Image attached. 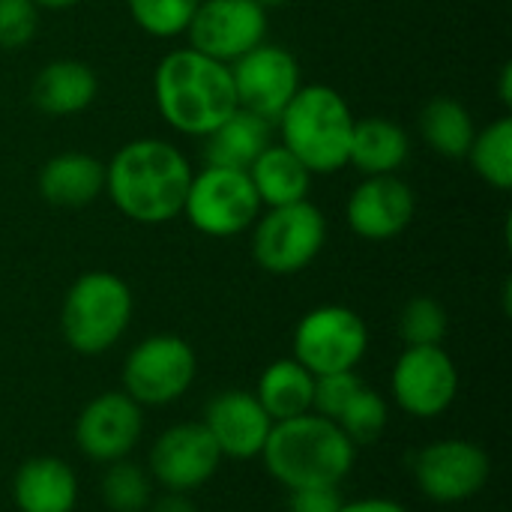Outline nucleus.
<instances>
[{"label":"nucleus","instance_id":"f257e3e1","mask_svg":"<svg viewBox=\"0 0 512 512\" xmlns=\"http://www.w3.org/2000/svg\"><path fill=\"white\" fill-rule=\"evenodd\" d=\"M186 153L165 138H135L105 165V195L138 225H165L183 213L192 180Z\"/></svg>","mask_w":512,"mask_h":512},{"label":"nucleus","instance_id":"f03ea898","mask_svg":"<svg viewBox=\"0 0 512 512\" xmlns=\"http://www.w3.org/2000/svg\"><path fill=\"white\" fill-rule=\"evenodd\" d=\"M153 99L159 117L186 138L210 135L237 111L231 66L195 48L168 51L153 72Z\"/></svg>","mask_w":512,"mask_h":512},{"label":"nucleus","instance_id":"7ed1b4c3","mask_svg":"<svg viewBox=\"0 0 512 512\" xmlns=\"http://www.w3.org/2000/svg\"><path fill=\"white\" fill-rule=\"evenodd\" d=\"M261 459L270 477H276L285 489L339 486L354 468L357 447L336 420L306 411L273 423Z\"/></svg>","mask_w":512,"mask_h":512},{"label":"nucleus","instance_id":"20e7f679","mask_svg":"<svg viewBox=\"0 0 512 512\" xmlns=\"http://www.w3.org/2000/svg\"><path fill=\"white\" fill-rule=\"evenodd\" d=\"M354 114L330 84H303L279 114V144L288 147L312 174H336L348 165Z\"/></svg>","mask_w":512,"mask_h":512},{"label":"nucleus","instance_id":"39448f33","mask_svg":"<svg viewBox=\"0 0 512 512\" xmlns=\"http://www.w3.org/2000/svg\"><path fill=\"white\" fill-rule=\"evenodd\" d=\"M132 321V291L108 270L81 273L60 309V330L75 354L96 357L120 342Z\"/></svg>","mask_w":512,"mask_h":512},{"label":"nucleus","instance_id":"423d86ee","mask_svg":"<svg viewBox=\"0 0 512 512\" xmlns=\"http://www.w3.org/2000/svg\"><path fill=\"white\" fill-rule=\"evenodd\" d=\"M180 216H186L198 234L228 240L255 225L261 216V201L246 171L204 165L189 180Z\"/></svg>","mask_w":512,"mask_h":512},{"label":"nucleus","instance_id":"0eeeda50","mask_svg":"<svg viewBox=\"0 0 512 512\" xmlns=\"http://www.w3.org/2000/svg\"><path fill=\"white\" fill-rule=\"evenodd\" d=\"M327 243V216L306 198L285 207H267L252 225V258L273 276L306 270Z\"/></svg>","mask_w":512,"mask_h":512},{"label":"nucleus","instance_id":"6e6552de","mask_svg":"<svg viewBox=\"0 0 512 512\" xmlns=\"http://www.w3.org/2000/svg\"><path fill=\"white\" fill-rule=\"evenodd\" d=\"M198 357L192 345L174 333L147 336L123 363V393L138 405H171L195 381Z\"/></svg>","mask_w":512,"mask_h":512},{"label":"nucleus","instance_id":"1a4fd4ad","mask_svg":"<svg viewBox=\"0 0 512 512\" xmlns=\"http://www.w3.org/2000/svg\"><path fill=\"white\" fill-rule=\"evenodd\" d=\"M369 327L348 306H318L294 330V360L312 375L351 372L366 357Z\"/></svg>","mask_w":512,"mask_h":512},{"label":"nucleus","instance_id":"9d476101","mask_svg":"<svg viewBox=\"0 0 512 512\" xmlns=\"http://www.w3.org/2000/svg\"><path fill=\"white\" fill-rule=\"evenodd\" d=\"M231 81L237 108L252 111L273 126L294 93L303 87L297 57L273 42H261L249 54L237 57L231 63Z\"/></svg>","mask_w":512,"mask_h":512},{"label":"nucleus","instance_id":"9b49d317","mask_svg":"<svg viewBox=\"0 0 512 512\" xmlns=\"http://www.w3.org/2000/svg\"><path fill=\"white\" fill-rule=\"evenodd\" d=\"M492 462L480 444L447 438L432 441L414 459V480L420 492L435 504H462L483 492Z\"/></svg>","mask_w":512,"mask_h":512},{"label":"nucleus","instance_id":"f8f14e48","mask_svg":"<svg viewBox=\"0 0 512 512\" xmlns=\"http://www.w3.org/2000/svg\"><path fill=\"white\" fill-rule=\"evenodd\" d=\"M189 48L234 63L261 42H267V9L255 0H201L189 27Z\"/></svg>","mask_w":512,"mask_h":512},{"label":"nucleus","instance_id":"ddd939ff","mask_svg":"<svg viewBox=\"0 0 512 512\" xmlns=\"http://www.w3.org/2000/svg\"><path fill=\"white\" fill-rule=\"evenodd\" d=\"M390 384L405 414L429 420L453 405L459 393V369L441 345H414L399 354Z\"/></svg>","mask_w":512,"mask_h":512},{"label":"nucleus","instance_id":"4468645a","mask_svg":"<svg viewBox=\"0 0 512 512\" xmlns=\"http://www.w3.org/2000/svg\"><path fill=\"white\" fill-rule=\"evenodd\" d=\"M414 216H417V195L399 174L363 177L345 204L348 228L372 243L399 237L414 222Z\"/></svg>","mask_w":512,"mask_h":512},{"label":"nucleus","instance_id":"2eb2a0df","mask_svg":"<svg viewBox=\"0 0 512 512\" xmlns=\"http://www.w3.org/2000/svg\"><path fill=\"white\" fill-rule=\"evenodd\" d=\"M222 453L204 423H177L165 429L150 450V474L168 492L201 489L219 471Z\"/></svg>","mask_w":512,"mask_h":512},{"label":"nucleus","instance_id":"dca6fc26","mask_svg":"<svg viewBox=\"0 0 512 512\" xmlns=\"http://www.w3.org/2000/svg\"><path fill=\"white\" fill-rule=\"evenodd\" d=\"M144 429L141 405L126 393H102L75 420V444L93 462L126 459Z\"/></svg>","mask_w":512,"mask_h":512},{"label":"nucleus","instance_id":"f3484780","mask_svg":"<svg viewBox=\"0 0 512 512\" xmlns=\"http://www.w3.org/2000/svg\"><path fill=\"white\" fill-rule=\"evenodd\" d=\"M204 429L216 441L219 453L228 459H255L261 456L267 435L273 429L270 414L249 390H225L210 399L204 414Z\"/></svg>","mask_w":512,"mask_h":512},{"label":"nucleus","instance_id":"a211bd4d","mask_svg":"<svg viewBox=\"0 0 512 512\" xmlns=\"http://www.w3.org/2000/svg\"><path fill=\"white\" fill-rule=\"evenodd\" d=\"M36 186L51 207H87L105 192V162L81 150L57 153L39 168Z\"/></svg>","mask_w":512,"mask_h":512},{"label":"nucleus","instance_id":"6ab92c4d","mask_svg":"<svg viewBox=\"0 0 512 512\" xmlns=\"http://www.w3.org/2000/svg\"><path fill=\"white\" fill-rule=\"evenodd\" d=\"M99 93V78L96 72L72 57L63 60H51L45 63L30 87V99L33 105L48 114V117H72L81 114L93 105Z\"/></svg>","mask_w":512,"mask_h":512},{"label":"nucleus","instance_id":"aec40b11","mask_svg":"<svg viewBox=\"0 0 512 512\" xmlns=\"http://www.w3.org/2000/svg\"><path fill=\"white\" fill-rule=\"evenodd\" d=\"M12 498L21 512H72L78 504L75 471L54 456L27 459L15 471Z\"/></svg>","mask_w":512,"mask_h":512},{"label":"nucleus","instance_id":"412c9836","mask_svg":"<svg viewBox=\"0 0 512 512\" xmlns=\"http://www.w3.org/2000/svg\"><path fill=\"white\" fill-rule=\"evenodd\" d=\"M273 144V123L237 108L210 135H204V165L249 171V165Z\"/></svg>","mask_w":512,"mask_h":512},{"label":"nucleus","instance_id":"4be33fe9","mask_svg":"<svg viewBox=\"0 0 512 512\" xmlns=\"http://www.w3.org/2000/svg\"><path fill=\"white\" fill-rule=\"evenodd\" d=\"M408 153H411V138L399 123L387 117L354 120L348 165H354L363 177L396 174L405 165Z\"/></svg>","mask_w":512,"mask_h":512},{"label":"nucleus","instance_id":"5701e85b","mask_svg":"<svg viewBox=\"0 0 512 512\" xmlns=\"http://www.w3.org/2000/svg\"><path fill=\"white\" fill-rule=\"evenodd\" d=\"M249 180L258 192L261 207H285L309 198L312 171L282 144H270L252 165Z\"/></svg>","mask_w":512,"mask_h":512},{"label":"nucleus","instance_id":"b1692460","mask_svg":"<svg viewBox=\"0 0 512 512\" xmlns=\"http://www.w3.org/2000/svg\"><path fill=\"white\" fill-rule=\"evenodd\" d=\"M312 387H315V375L291 357V360H276L261 372L255 396L270 414V420L279 423L312 411Z\"/></svg>","mask_w":512,"mask_h":512},{"label":"nucleus","instance_id":"393cba45","mask_svg":"<svg viewBox=\"0 0 512 512\" xmlns=\"http://www.w3.org/2000/svg\"><path fill=\"white\" fill-rule=\"evenodd\" d=\"M420 135L432 153L444 159H465L477 135L471 111L453 96H435L420 111Z\"/></svg>","mask_w":512,"mask_h":512},{"label":"nucleus","instance_id":"a878e982","mask_svg":"<svg viewBox=\"0 0 512 512\" xmlns=\"http://www.w3.org/2000/svg\"><path fill=\"white\" fill-rule=\"evenodd\" d=\"M474 174L498 192L512 189V117L504 114L486 129H477L468 150Z\"/></svg>","mask_w":512,"mask_h":512},{"label":"nucleus","instance_id":"bb28decb","mask_svg":"<svg viewBox=\"0 0 512 512\" xmlns=\"http://www.w3.org/2000/svg\"><path fill=\"white\" fill-rule=\"evenodd\" d=\"M201 0H126V9L138 30L153 39L183 36Z\"/></svg>","mask_w":512,"mask_h":512},{"label":"nucleus","instance_id":"cd10ccee","mask_svg":"<svg viewBox=\"0 0 512 512\" xmlns=\"http://www.w3.org/2000/svg\"><path fill=\"white\" fill-rule=\"evenodd\" d=\"M99 489H102L105 507L114 512H144L153 501L150 477L126 459L108 462V471H105Z\"/></svg>","mask_w":512,"mask_h":512},{"label":"nucleus","instance_id":"c85d7f7f","mask_svg":"<svg viewBox=\"0 0 512 512\" xmlns=\"http://www.w3.org/2000/svg\"><path fill=\"white\" fill-rule=\"evenodd\" d=\"M336 423L351 438L354 447H366L384 435V429L390 423V405L381 393L360 387V393L348 402V408L339 414Z\"/></svg>","mask_w":512,"mask_h":512},{"label":"nucleus","instance_id":"c756f323","mask_svg":"<svg viewBox=\"0 0 512 512\" xmlns=\"http://www.w3.org/2000/svg\"><path fill=\"white\" fill-rule=\"evenodd\" d=\"M447 309L435 297H414L399 315V336L408 348L414 345H441L447 336Z\"/></svg>","mask_w":512,"mask_h":512},{"label":"nucleus","instance_id":"7c9ffc66","mask_svg":"<svg viewBox=\"0 0 512 512\" xmlns=\"http://www.w3.org/2000/svg\"><path fill=\"white\" fill-rule=\"evenodd\" d=\"M363 381L360 375L351 372H330V375H315V387H312V411L327 417V420H339V414L348 408V402L360 393Z\"/></svg>","mask_w":512,"mask_h":512},{"label":"nucleus","instance_id":"2f4dec72","mask_svg":"<svg viewBox=\"0 0 512 512\" xmlns=\"http://www.w3.org/2000/svg\"><path fill=\"white\" fill-rule=\"evenodd\" d=\"M39 30V6L33 0H0V48L18 51Z\"/></svg>","mask_w":512,"mask_h":512},{"label":"nucleus","instance_id":"473e14b6","mask_svg":"<svg viewBox=\"0 0 512 512\" xmlns=\"http://www.w3.org/2000/svg\"><path fill=\"white\" fill-rule=\"evenodd\" d=\"M345 501L339 486H300L288 489V512H339Z\"/></svg>","mask_w":512,"mask_h":512},{"label":"nucleus","instance_id":"72a5a7b5","mask_svg":"<svg viewBox=\"0 0 512 512\" xmlns=\"http://www.w3.org/2000/svg\"><path fill=\"white\" fill-rule=\"evenodd\" d=\"M339 512H408L402 504L396 501H387V498H366V501H351V504H342Z\"/></svg>","mask_w":512,"mask_h":512},{"label":"nucleus","instance_id":"f704fd0d","mask_svg":"<svg viewBox=\"0 0 512 512\" xmlns=\"http://www.w3.org/2000/svg\"><path fill=\"white\" fill-rule=\"evenodd\" d=\"M147 510L153 512H198L195 510V504L186 498V492H168V495H162L159 501H150V507Z\"/></svg>","mask_w":512,"mask_h":512},{"label":"nucleus","instance_id":"c9c22d12","mask_svg":"<svg viewBox=\"0 0 512 512\" xmlns=\"http://www.w3.org/2000/svg\"><path fill=\"white\" fill-rule=\"evenodd\" d=\"M498 96H501V102L510 108L512 105V63H504V69H501V84H498Z\"/></svg>","mask_w":512,"mask_h":512},{"label":"nucleus","instance_id":"e433bc0d","mask_svg":"<svg viewBox=\"0 0 512 512\" xmlns=\"http://www.w3.org/2000/svg\"><path fill=\"white\" fill-rule=\"evenodd\" d=\"M39 9H72V6H78L81 0H33Z\"/></svg>","mask_w":512,"mask_h":512},{"label":"nucleus","instance_id":"4c0bfd02","mask_svg":"<svg viewBox=\"0 0 512 512\" xmlns=\"http://www.w3.org/2000/svg\"><path fill=\"white\" fill-rule=\"evenodd\" d=\"M255 3H258L261 9H267V12H270V9H279V6H285L288 0H255Z\"/></svg>","mask_w":512,"mask_h":512}]
</instances>
